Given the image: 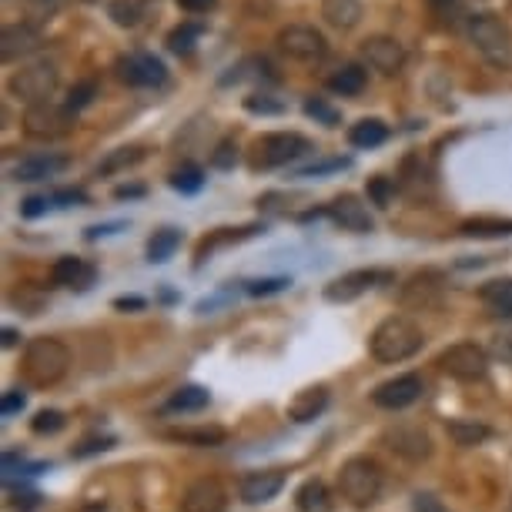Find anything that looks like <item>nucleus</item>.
Here are the masks:
<instances>
[{
  "label": "nucleus",
  "instance_id": "29",
  "mask_svg": "<svg viewBox=\"0 0 512 512\" xmlns=\"http://www.w3.org/2000/svg\"><path fill=\"white\" fill-rule=\"evenodd\" d=\"M446 432L449 439L456 442L462 449H472V446H482L486 439H492V429L486 422H476V419H449L446 422Z\"/></svg>",
  "mask_w": 512,
  "mask_h": 512
},
{
  "label": "nucleus",
  "instance_id": "47",
  "mask_svg": "<svg viewBox=\"0 0 512 512\" xmlns=\"http://www.w3.org/2000/svg\"><path fill=\"white\" fill-rule=\"evenodd\" d=\"M345 168H352L349 158H328V161L308 164V168L298 171V178H322V175H328V171H345Z\"/></svg>",
  "mask_w": 512,
  "mask_h": 512
},
{
  "label": "nucleus",
  "instance_id": "45",
  "mask_svg": "<svg viewBox=\"0 0 512 512\" xmlns=\"http://www.w3.org/2000/svg\"><path fill=\"white\" fill-rule=\"evenodd\" d=\"M235 161H238V144H235V138H221L218 148L211 151V164H215L218 171H231V168H235Z\"/></svg>",
  "mask_w": 512,
  "mask_h": 512
},
{
  "label": "nucleus",
  "instance_id": "17",
  "mask_svg": "<svg viewBox=\"0 0 512 512\" xmlns=\"http://www.w3.org/2000/svg\"><path fill=\"white\" fill-rule=\"evenodd\" d=\"M41 44H44V34H41V27H37V24H31V21L7 24L4 34H0V57H4L7 64L21 61V57L34 54Z\"/></svg>",
  "mask_w": 512,
  "mask_h": 512
},
{
  "label": "nucleus",
  "instance_id": "3",
  "mask_svg": "<svg viewBox=\"0 0 512 512\" xmlns=\"http://www.w3.org/2000/svg\"><path fill=\"white\" fill-rule=\"evenodd\" d=\"M382 486H385L382 466L369 456H352L338 469V492H342V499H349V506L355 509H365V506H372V502H379Z\"/></svg>",
  "mask_w": 512,
  "mask_h": 512
},
{
  "label": "nucleus",
  "instance_id": "46",
  "mask_svg": "<svg viewBox=\"0 0 512 512\" xmlns=\"http://www.w3.org/2000/svg\"><path fill=\"white\" fill-rule=\"evenodd\" d=\"M489 355L502 365H512V328H502V332L489 338Z\"/></svg>",
  "mask_w": 512,
  "mask_h": 512
},
{
  "label": "nucleus",
  "instance_id": "54",
  "mask_svg": "<svg viewBox=\"0 0 512 512\" xmlns=\"http://www.w3.org/2000/svg\"><path fill=\"white\" fill-rule=\"evenodd\" d=\"M175 4L181 7L185 14H195V17H201V14H211L218 7V0H175Z\"/></svg>",
  "mask_w": 512,
  "mask_h": 512
},
{
  "label": "nucleus",
  "instance_id": "52",
  "mask_svg": "<svg viewBox=\"0 0 512 512\" xmlns=\"http://www.w3.org/2000/svg\"><path fill=\"white\" fill-rule=\"evenodd\" d=\"M292 282L288 278H265V282H248V295H272V292H282Z\"/></svg>",
  "mask_w": 512,
  "mask_h": 512
},
{
  "label": "nucleus",
  "instance_id": "28",
  "mask_svg": "<svg viewBox=\"0 0 512 512\" xmlns=\"http://www.w3.org/2000/svg\"><path fill=\"white\" fill-rule=\"evenodd\" d=\"M148 158V151H144V144H124V148H114L108 151V158H104L98 168H94V175H121V171L134 168V164H141Z\"/></svg>",
  "mask_w": 512,
  "mask_h": 512
},
{
  "label": "nucleus",
  "instance_id": "20",
  "mask_svg": "<svg viewBox=\"0 0 512 512\" xmlns=\"http://www.w3.org/2000/svg\"><path fill=\"white\" fill-rule=\"evenodd\" d=\"M51 282L61 288H74V292H88V288L98 282V265H91L88 258L64 255V258H57L51 268Z\"/></svg>",
  "mask_w": 512,
  "mask_h": 512
},
{
  "label": "nucleus",
  "instance_id": "26",
  "mask_svg": "<svg viewBox=\"0 0 512 512\" xmlns=\"http://www.w3.org/2000/svg\"><path fill=\"white\" fill-rule=\"evenodd\" d=\"M365 84H369V74H365L362 64H342L338 71L328 74L325 88L332 94H342V98H355V94L365 91Z\"/></svg>",
  "mask_w": 512,
  "mask_h": 512
},
{
  "label": "nucleus",
  "instance_id": "38",
  "mask_svg": "<svg viewBox=\"0 0 512 512\" xmlns=\"http://www.w3.org/2000/svg\"><path fill=\"white\" fill-rule=\"evenodd\" d=\"M429 11L436 17L439 27H459L469 21L466 4L462 0H429Z\"/></svg>",
  "mask_w": 512,
  "mask_h": 512
},
{
  "label": "nucleus",
  "instance_id": "43",
  "mask_svg": "<svg viewBox=\"0 0 512 512\" xmlns=\"http://www.w3.org/2000/svg\"><path fill=\"white\" fill-rule=\"evenodd\" d=\"M64 425H67L64 412H57V409H41L31 419V429L37 432V436H54V432H61Z\"/></svg>",
  "mask_w": 512,
  "mask_h": 512
},
{
  "label": "nucleus",
  "instance_id": "48",
  "mask_svg": "<svg viewBox=\"0 0 512 512\" xmlns=\"http://www.w3.org/2000/svg\"><path fill=\"white\" fill-rule=\"evenodd\" d=\"M21 4H24L27 14L37 17V21H47V17H54L57 11H61L67 0H21Z\"/></svg>",
  "mask_w": 512,
  "mask_h": 512
},
{
  "label": "nucleus",
  "instance_id": "30",
  "mask_svg": "<svg viewBox=\"0 0 512 512\" xmlns=\"http://www.w3.org/2000/svg\"><path fill=\"white\" fill-rule=\"evenodd\" d=\"M462 238H509L512 235V218H496V215H482L469 218L459 225Z\"/></svg>",
  "mask_w": 512,
  "mask_h": 512
},
{
  "label": "nucleus",
  "instance_id": "1",
  "mask_svg": "<svg viewBox=\"0 0 512 512\" xmlns=\"http://www.w3.org/2000/svg\"><path fill=\"white\" fill-rule=\"evenodd\" d=\"M71 369V349L54 335H41L34 342H27L24 349V382L34 385V389H47V385H57Z\"/></svg>",
  "mask_w": 512,
  "mask_h": 512
},
{
  "label": "nucleus",
  "instance_id": "4",
  "mask_svg": "<svg viewBox=\"0 0 512 512\" xmlns=\"http://www.w3.org/2000/svg\"><path fill=\"white\" fill-rule=\"evenodd\" d=\"M466 34L492 67H512V31L499 14H469Z\"/></svg>",
  "mask_w": 512,
  "mask_h": 512
},
{
  "label": "nucleus",
  "instance_id": "8",
  "mask_svg": "<svg viewBox=\"0 0 512 512\" xmlns=\"http://www.w3.org/2000/svg\"><path fill=\"white\" fill-rule=\"evenodd\" d=\"M439 369L456 382H482L489 375V352L476 342L449 345L439 355Z\"/></svg>",
  "mask_w": 512,
  "mask_h": 512
},
{
  "label": "nucleus",
  "instance_id": "5",
  "mask_svg": "<svg viewBox=\"0 0 512 512\" xmlns=\"http://www.w3.org/2000/svg\"><path fill=\"white\" fill-rule=\"evenodd\" d=\"M312 151V141L298 131H272L262 134L251 148V168H282V164H292L298 158Z\"/></svg>",
  "mask_w": 512,
  "mask_h": 512
},
{
  "label": "nucleus",
  "instance_id": "55",
  "mask_svg": "<svg viewBox=\"0 0 512 512\" xmlns=\"http://www.w3.org/2000/svg\"><path fill=\"white\" fill-rule=\"evenodd\" d=\"M111 446H114V439H88V442H81V446L74 449V456L84 459V456H94V452H104Z\"/></svg>",
  "mask_w": 512,
  "mask_h": 512
},
{
  "label": "nucleus",
  "instance_id": "39",
  "mask_svg": "<svg viewBox=\"0 0 512 512\" xmlns=\"http://www.w3.org/2000/svg\"><path fill=\"white\" fill-rule=\"evenodd\" d=\"M98 98V81L94 77H84V81H77L71 91H67V98H64V108L77 114V111H84L88 104Z\"/></svg>",
  "mask_w": 512,
  "mask_h": 512
},
{
  "label": "nucleus",
  "instance_id": "53",
  "mask_svg": "<svg viewBox=\"0 0 512 512\" xmlns=\"http://www.w3.org/2000/svg\"><path fill=\"white\" fill-rule=\"evenodd\" d=\"M24 405H27V395L24 392H4V399H0V415H17V412H24Z\"/></svg>",
  "mask_w": 512,
  "mask_h": 512
},
{
  "label": "nucleus",
  "instance_id": "27",
  "mask_svg": "<svg viewBox=\"0 0 512 512\" xmlns=\"http://www.w3.org/2000/svg\"><path fill=\"white\" fill-rule=\"evenodd\" d=\"M479 298L489 315L512 318V278H492V282L482 285Z\"/></svg>",
  "mask_w": 512,
  "mask_h": 512
},
{
  "label": "nucleus",
  "instance_id": "57",
  "mask_svg": "<svg viewBox=\"0 0 512 512\" xmlns=\"http://www.w3.org/2000/svg\"><path fill=\"white\" fill-rule=\"evenodd\" d=\"M114 308H144V298H138V295H131V298H118V302H114Z\"/></svg>",
  "mask_w": 512,
  "mask_h": 512
},
{
  "label": "nucleus",
  "instance_id": "15",
  "mask_svg": "<svg viewBox=\"0 0 512 512\" xmlns=\"http://www.w3.org/2000/svg\"><path fill=\"white\" fill-rule=\"evenodd\" d=\"M362 57H365V64L372 67V71H379V74H399L402 67H405V47L395 41V37L389 34H372V37H365L362 41Z\"/></svg>",
  "mask_w": 512,
  "mask_h": 512
},
{
  "label": "nucleus",
  "instance_id": "35",
  "mask_svg": "<svg viewBox=\"0 0 512 512\" xmlns=\"http://www.w3.org/2000/svg\"><path fill=\"white\" fill-rule=\"evenodd\" d=\"M298 512H325L328 509V489L322 479H308L302 489L295 492Z\"/></svg>",
  "mask_w": 512,
  "mask_h": 512
},
{
  "label": "nucleus",
  "instance_id": "40",
  "mask_svg": "<svg viewBox=\"0 0 512 512\" xmlns=\"http://www.w3.org/2000/svg\"><path fill=\"white\" fill-rule=\"evenodd\" d=\"M245 111L248 114H258V118H278V114H285V101L272 98V94H248L245 98Z\"/></svg>",
  "mask_w": 512,
  "mask_h": 512
},
{
  "label": "nucleus",
  "instance_id": "12",
  "mask_svg": "<svg viewBox=\"0 0 512 512\" xmlns=\"http://www.w3.org/2000/svg\"><path fill=\"white\" fill-rule=\"evenodd\" d=\"M392 272L385 268H355V272L335 278V282L325 285V298L335 305H345V302H355L359 295H365L369 288H379V285H389L392 282Z\"/></svg>",
  "mask_w": 512,
  "mask_h": 512
},
{
  "label": "nucleus",
  "instance_id": "32",
  "mask_svg": "<svg viewBox=\"0 0 512 512\" xmlns=\"http://www.w3.org/2000/svg\"><path fill=\"white\" fill-rule=\"evenodd\" d=\"M211 405V392L205 385H185V389H178L171 395L168 402H164V409L168 412H201Z\"/></svg>",
  "mask_w": 512,
  "mask_h": 512
},
{
  "label": "nucleus",
  "instance_id": "2",
  "mask_svg": "<svg viewBox=\"0 0 512 512\" xmlns=\"http://www.w3.org/2000/svg\"><path fill=\"white\" fill-rule=\"evenodd\" d=\"M422 342H425V335H422V328L412 322V318L392 315L372 332L369 352H372V359H379L385 365H395V362L412 359V355L422 349Z\"/></svg>",
  "mask_w": 512,
  "mask_h": 512
},
{
  "label": "nucleus",
  "instance_id": "13",
  "mask_svg": "<svg viewBox=\"0 0 512 512\" xmlns=\"http://www.w3.org/2000/svg\"><path fill=\"white\" fill-rule=\"evenodd\" d=\"M422 392H425V382H422V375H415V372H405V375H395V379L389 382H382V385H375V392H372V402L379 405V409H389V412H402V409H409V405H415L422 399Z\"/></svg>",
  "mask_w": 512,
  "mask_h": 512
},
{
  "label": "nucleus",
  "instance_id": "44",
  "mask_svg": "<svg viewBox=\"0 0 512 512\" xmlns=\"http://www.w3.org/2000/svg\"><path fill=\"white\" fill-rule=\"evenodd\" d=\"M395 181L392 178H385V175H379V178H372L369 181V201L375 208H389L392 201H395Z\"/></svg>",
  "mask_w": 512,
  "mask_h": 512
},
{
  "label": "nucleus",
  "instance_id": "56",
  "mask_svg": "<svg viewBox=\"0 0 512 512\" xmlns=\"http://www.w3.org/2000/svg\"><path fill=\"white\" fill-rule=\"evenodd\" d=\"M144 195V188L141 185H121V188H114V198H118V201H124V198H141Z\"/></svg>",
  "mask_w": 512,
  "mask_h": 512
},
{
  "label": "nucleus",
  "instance_id": "37",
  "mask_svg": "<svg viewBox=\"0 0 512 512\" xmlns=\"http://www.w3.org/2000/svg\"><path fill=\"white\" fill-rule=\"evenodd\" d=\"M201 31H205V24H178V27H171V31H168V41H164V44H168L171 54H191V51H195Z\"/></svg>",
  "mask_w": 512,
  "mask_h": 512
},
{
  "label": "nucleus",
  "instance_id": "24",
  "mask_svg": "<svg viewBox=\"0 0 512 512\" xmlns=\"http://www.w3.org/2000/svg\"><path fill=\"white\" fill-rule=\"evenodd\" d=\"M158 7V0H111L108 4V17L124 31H134L151 17V11Z\"/></svg>",
  "mask_w": 512,
  "mask_h": 512
},
{
  "label": "nucleus",
  "instance_id": "31",
  "mask_svg": "<svg viewBox=\"0 0 512 512\" xmlns=\"http://www.w3.org/2000/svg\"><path fill=\"white\" fill-rule=\"evenodd\" d=\"M385 138H389V124L379 121V118H362L355 121L349 128V144L352 148H379V144H385Z\"/></svg>",
  "mask_w": 512,
  "mask_h": 512
},
{
  "label": "nucleus",
  "instance_id": "33",
  "mask_svg": "<svg viewBox=\"0 0 512 512\" xmlns=\"http://www.w3.org/2000/svg\"><path fill=\"white\" fill-rule=\"evenodd\" d=\"M178 248H181V231L178 228H158L148 238V262H154V265L168 262Z\"/></svg>",
  "mask_w": 512,
  "mask_h": 512
},
{
  "label": "nucleus",
  "instance_id": "19",
  "mask_svg": "<svg viewBox=\"0 0 512 512\" xmlns=\"http://www.w3.org/2000/svg\"><path fill=\"white\" fill-rule=\"evenodd\" d=\"M178 512H228V492L218 479H195L181 496Z\"/></svg>",
  "mask_w": 512,
  "mask_h": 512
},
{
  "label": "nucleus",
  "instance_id": "16",
  "mask_svg": "<svg viewBox=\"0 0 512 512\" xmlns=\"http://www.w3.org/2000/svg\"><path fill=\"white\" fill-rule=\"evenodd\" d=\"M325 215L332 218L342 231H355V235H369V231L375 228L372 211L359 195H338L332 205H325Z\"/></svg>",
  "mask_w": 512,
  "mask_h": 512
},
{
  "label": "nucleus",
  "instance_id": "9",
  "mask_svg": "<svg viewBox=\"0 0 512 512\" xmlns=\"http://www.w3.org/2000/svg\"><path fill=\"white\" fill-rule=\"evenodd\" d=\"M24 134L34 141H57L64 134H71L74 128V114L64 108V104L44 101V104H31L24 111Z\"/></svg>",
  "mask_w": 512,
  "mask_h": 512
},
{
  "label": "nucleus",
  "instance_id": "18",
  "mask_svg": "<svg viewBox=\"0 0 512 512\" xmlns=\"http://www.w3.org/2000/svg\"><path fill=\"white\" fill-rule=\"evenodd\" d=\"M282 489H285L282 469H255V472H248V476H241V482H238V496H241V502H248V506L272 502Z\"/></svg>",
  "mask_w": 512,
  "mask_h": 512
},
{
  "label": "nucleus",
  "instance_id": "50",
  "mask_svg": "<svg viewBox=\"0 0 512 512\" xmlns=\"http://www.w3.org/2000/svg\"><path fill=\"white\" fill-rule=\"evenodd\" d=\"M54 205H88V191L84 188H61L51 195Z\"/></svg>",
  "mask_w": 512,
  "mask_h": 512
},
{
  "label": "nucleus",
  "instance_id": "42",
  "mask_svg": "<svg viewBox=\"0 0 512 512\" xmlns=\"http://www.w3.org/2000/svg\"><path fill=\"white\" fill-rule=\"evenodd\" d=\"M305 114L318 124H325V128H338L342 124V114H338V108H332L325 98H305Z\"/></svg>",
  "mask_w": 512,
  "mask_h": 512
},
{
  "label": "nucleus",
  "instance_id": "51",
  "mask_svg": "<svg viewBox=\"0 0 512 512\" xmlns=\"http://www.w3.org/2000/svg\"><path fill=\"white\" fill-rule=\"evenodd\" d=\"M51 205H54L51 195H31V198H27L24 205H21V215H24V218H41Z\"/></svg>",
  "mask_w": 512,
  "mask_h": 512
},
{
  "label": "nucleus",
  "instance_id": "36",
  "mask_svg": "<svg viewBox=\"0 0 512 512\" xmlns=\"http://www.w3.org/2000/svg\"><path fill=\"white\" fill-rule=\"evenodd\" d=\"M168 185L181 191V195H198V191L205 188V171H201L198 164H181V168L171 171Z\"/></svg>",
  "mask_w": 512,
  "mask_h": 512
},
{
  "label": "nucleus",
  "instance_id": "21",
  "mask_svg": "<svg viewBox=\"0 0 512 512\" xmlns=\"http://www.w3.org/2000/svg\"><path fill=\"white\" fill-rule=\"evenodd\" d=\"M395 185L412 201H425L432 195V188H436V181H432V171H429V164L422 161V154H409V158L402 161V171Z\"/></svg>",
  "mask_w": 512,
  "mask_h": 512
},
{
  "label": "nucleus",
  "instance_id": "6",
  "mask_svg": "<svg viewBox=\"0 0 512 512\" xmlns=\"http://www.w3.org/2000/svg\"><path fill=\"white\" fill-rule=\"evenodd\" d=\"M57 84H61V71H57L51 61H37V64L21 67V71H14L11 81H7V91H11V98L24 101L27 108H31V104L51 101Z\"/></svg>",
  "mask_w": 512,
  "mask_h": 512
},
{
  "label": "nucleus",
  "instance_id": "22",
  "mask_svg": "<svg viewBox=\"0 0 512 512\" xmlns=\"http://www.w3.org/2000/svg\"><path fill=\"white\" fill-rule=\"evenodd\" d=\"M67 161L64 154H31V158H21L11 168V178L14 181H47V178H57L61 171L67 168Z\"/></svg>",
  "mask_w": 512,
  "mask_h": 512
},
{
  "label": "nucleus",
  "instance_id": "49",
  "mask_svg": "<svg viewBox=\"0 0 512 512\" xmlns=\"http://www.w3.org/2000/svg\"><path fill=\"white\" fill-rule=\"evenodd\" d=\"M412 512H449V506L442 499L432 496V492H415V496H412Z\"/></svg>",
  "mask_w": 512,
  "mask_h": 512
},
{
  "label": "nucleus",
  "instance_id": "25",
  "mask_svg": "<svg viewBox=\"0 0 512 512\" xmlns=\"http://www.w3.org/2000/svg\"><path fill=\"white\" fill-rule=\"evenodd\" d=\"M362 0H322V17L335 31H352L362 24Z\"/></svg>",
  "mask_w": 512,
  "mask_h": 512
},
{
  "label": "nucleus",
  "instance_id": "41",
  "mask_svg": "<svg viewBox=\"0 0 512 512\" xmlns=\"http://www.w3.org/2000/svg\"><path fill=\"white\" fill-rule=\"evenodd\" d=\"M168 439L195 442V446H218V442H225V429H175L168 432Z\"/></svg>",
  "mask_w": 512,
  "mask_h": 512
},
{
  "label": "nucleus",
  "instance_id": "34",
  "mask_svg": "<svg viewBox=\"0 0 512 512\" xmlns=\"http://www.w3.org/2000/svg\"><path fill=\"white\" fill-rule=\"evenodd\" d=\"M258 225H248V228H218L215 235L211 238H205L198 245V262H205V258L211 255L215 248H221V245H231V241H245V238H251V235H258Z\"/></svg>",
  "mask_w": 512,
  "mask_h": 512
},
{
  "label": "nucleus",
  "instance_id": "10",
  "mask_svg": "<svg viewBox=\"0 0 512 512\" xmlns=\"http://www.w3.org/2000/svg\"><path fill=\"white\" fill-rule=\"evenodd\" d=\"M114 74H118L121 84L128 88H161L168 81V67H164L161 57H154L148 51H131L121 54L114 61Z\"/></svg>",
  "mask_w": 512,
  "mask_h": 512
},
{
  "label": "nucleus",
  "instance_id": "14",
  "mask_svg": "<svg viewBox=\"0 0 512 512\" xmlns=\"http://www.w3.org/2000/svg\"><path fill=\"white\" fill-rule=\"evenodd\" d=\"M382 442L385 449L395 452L405 462H425L432 456V439L419 425H392V429H385Z\"/></svg>",
  "mask_w": 512,
  "mask_h": 512
},
{
  "label": "nucleus",
  "instance_id": "59",
  "mask_svg": "<svg viewBox=\"0 0 512 512\" xmlns=\"http://www.w3.org/2000/svg\"><path fill=\"white\" fill-rule=\"evenodd\" d=\"M509 512H512V502H509Z\"/></svg>",
  "mask_w": 512,
  "mask_h": 512
},
{
  "label": "nucleus",
  "instance_id": "58",
  "mask_svg": "<svg viewBox=\"0 0 512 512\" xmlns=\"http://www.w3.org/2000/svg\"><path fill=\"white\" fill-rule=\"evenodd\" d=\"M4 345H7V349L17 345V332H14V328H4Z\"/></svg>",
  "mask_w": 512,
  "mask_h": 512
},
{
  "label": "nucleus",
  "instance_id": "11",
  "mask_svg": "<svg viewBox=\"0 0 512 512\" xmlns=\"http://www.w3.org/2000/svg\"><path fill=\"white\" fill-rule=\"evenodd\" d=\"M442 295H446V275L436 272V268H422L402 285L399 305L409 308V312H429L442 302Z\"/></svg>",
  "mask_w": 512,
  "mask_h": 512
},
{
  "label": "nucleus",
  "instance_id": "23",
  "mask_svg": "<svg viewBox=\"0 0 512 512\" xmlns=\"http://www.w3.org/2000/svg\"><path fill=\"white\" fill-rule=\"evenodd\" d=\"M325 409H328V389L325 385H312V389H302L292 402H288V419L315 422Z\"/></svg>",
  "mask_w": 512,
  "mask_h": 512
},
{
  "label": "nucleus",
  "instance_id": "7",
  "mask_svg": "<svg viewBox=\"0 0 512 512\" xmlns=\"http://www.w3.org/2000/svg\"><path fill=\"white\" fill-rule=\"evenodd\" d=\"M275 44H278V51H282L285 57H292V61H298V64H318V61H325V54H328L325 34L312 24L282 27L275 37Z\"/></svg>",
  "mask_w": 512,
  "mask_h": 512
}]
</instances>
